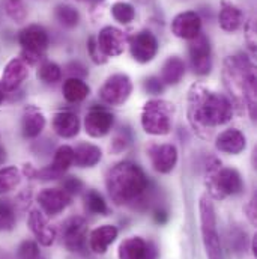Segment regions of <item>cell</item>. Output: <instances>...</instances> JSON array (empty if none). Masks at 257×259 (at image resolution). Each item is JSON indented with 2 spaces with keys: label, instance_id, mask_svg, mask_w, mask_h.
Masks as SVG:
<instances>
[{
  "label": "cell",
  "instance_id": "cell-1",
  "mask_svg": "<svg viewBox=\"0 0 257 259\" xmlns=\"http://www.w3.org/2000/svg\"><path fill=\"white\" fill-rule=\"evenodd\" d=\"M233 116L232 101L218 92H212L200 83L188 91V121L200 137H209L212 128L227 124Z\"/></svg>",
  "mask_w": 257,
  "mask_h": 259
},
{
  "label": "cell",
  "instance_id": "cell-2",
  "mask_svg": "<svg viewBox=\"0 0 257 259\" xmlns=\"http://www.w3.org/2000/svg\"><path fill=\"white\" fill-rule=\"evenodd\" d=\"M223 81L233 104L245 107L250 118L256 119V66L244 53L226 58L223 64Z\"/></svg>",
  "mask_w": 257,
  "mask_h": 259
},
{
  "label": "cell",
  "instance_id": "cell-3",
  "mask_svg": "<svg viewBox=\"0 0 257 259\" xmlns=\"http://www.w3.org/2000/svg\"><path fill=\"white\" fill-rule=\"evenodd\" d=\"M147 177L143 169L131 161L113 166L106 178V187L112 200L118 205H131L147 190Z\"/></svg>",
  "mask_w": 257,
  "mask_h": 259
},
{
  "label": "cell",
  "instance_id": "cell-4",
  "mask_svg": "<svg viewBox=\"0 0 257 259\" xmlns=\"http://www.w3.org/2000/svg\"><path fill=\"white\" fill-rule=\"evenodd\" d=\"M206 187L214 199H224L242 192L244 183L236 169L221 167V161L212 158L206 164Z\"/></svg>",
  "mask_w": 257,
  "mask_h": 259
},
{
  "label": "cell",
  "instance_id": "cell-5",
  "mask_svg": "<svg viewBox=\"0 0 257 259\" xmlns=\"http://www.w3.org/2000/svg\"><path fill=\"white\" fill-rule=\"evenodd\" d=\"M175 106L166 100H150L141 110V127L152 136H166L173 125Z\"/></svg>",
  "mask_w": 257,
  "mask_h": 259
},
{
  "label": "cell",
  "instance_id": "cell-6",
  "mask_svg": "<svg viewBox=\"0 0 257 259\" xmlns=\"http://www.w3.org/2000/svg\"><path fill=\"white\" fill-rule=\"evenodd\" d=\"M200 225H201V237L208 259H224L220 235L217 232V217H215V208L212 200L208 197V194H203L200 197Z\"/></svg>",
  "mask_w": 257,
  "mask_h": 259
},
{
  "label": "cell",
  "instance_id": "cell-7",
  "mask_svg": "<svg viewBox=\"0 0 257 259\" xmlns=\"http://www.w3.org/2000/svg\"><path fill=\"white\" fill-rule=\"evenodd\" d=\"M18 41L21 46V58L27 65L38 64L50 44V38L47 30L39 24H30L24 27L20 35Z\"/></svg>",
  "mask_w": 257,
  "mask_h": 259
},
{
  "label": "cell",
  "instance_id": "cell-8",
  "mask_svg": "<svg viewBox=\"0 0 257 259\" xmlns=\"http://www.w3.org/2000/svg\"><path fill=\"white\" fill-rule=\"evenodd\" d=\"M132 92V81L127 74L110 75L99 89V98L110 106H121Z\"/></svg>",
  "mask_w": 257,
  "mask_h": 259
},
{
  "label": "cell",
  "instance_id": "cell-9",
  "mask_svg": "<svg viewBox=\"0 0 257 259\" xmlns=\"http://www.w3.org/2000/svg\"><path fill=\"white\" fill-rule=\"evenodd\" d=\"M61 237L65 247L71 252L81 253L87 244V223L83 217H71L61 228Z\"/></svg>",
  "mask_w": 257,
  "mask_h": 259
},
{
  "label": "cell",
  "instance_id": "cell-10",
  "mask_svg": "<svg viewBox=\"0 0 257 259\" xmlns=\"http://www.w3.org/2000/svg\"><path fill=\"white\" fill-rule=\"evenodd\" d=\"M188 55L191 68L197 75H208L212 69V52L211 42L204 33H198L195 38L190 39Z\"/></svg>",
  "mask_w": 257,
  "mask_h": 259
},
{
  "label": "cell",
  "instance_id": "cell-11",
  "mask_svg": "<svg viewBox=\"0 0 257 259\" xmlns=\"http://www.w3.org/2000/svg\"><path fill=\"white\" fill-rule=\"evenodd\" d=\"M129 52L135 62L147 64L158 53V39L149 30H141L129 39Z\"/></svg>",
  "mask_w": 257,
  "mask_h": 259
},
{
  "label": "cell",
  "instance_id": "cell-12",
  "mask_svg": "<svg viewBox=\"0 0 257 259\" xmlns=\"http://www.w3.org/2000/svg\"><path fill=\"white\" fill-rule=\"evenodd\" d=\"M96 44L106 58H115L124 53L127 46V36L124 32L113 26H106L96 36Z\"/></svg>",
  "mask_w": 257,
  "mask_h": 259
},
{
  "label": "cell",
  "instance_id": "cell-13",
  "mask_svg": "<svg viewBox=\"0 0 257 259\" xmlns=\"http://www.w3.org/2000/svg\"><path fill=\"white\" fill-rule=\"evenodd\" d=\"M113 122L115 118L109 110L102 107H93L87 112L84 118V130L90 137L99 139L110 133Z\"/></svg>",
  "mask_w": 257,
  "mask_h": 259
},
{
  "label": "cell",
  "instance_id": "cell-14",
  "mask_svg": "<svg viewBox=\"0 0 257 259\" xmlns=\"http://www.w3.org/2000/svg\"><path fill=\"white\" fill-rule=\"evenodd\" d=\"M172 33L181 39H193L201 30V18L197 12L187 11L178 14L172 21Z\"/></svg>",
  "mask_w": 257,
  "mask_h": 259
},
{
  "label": "cell",
  "instance_id": "cell-15",
  "mask_svg": "<svg viewBox=\"0 0 257 259\" xmlns=\"http://www.w3.org/2000/svg\"><path fill=\"white\" fill-rule=\"evenodd\" d=\"M119 259H157V249L140 237H129L119 246Z\"/></svg>",
  "mask_w": 257,
  "mask_h": 259
},
{
  "label": "cell",
  "instance_id": "cell-16",
  "mask_svg": "<svg viewBox=\"0 0 257 259\" xmlns=\"http://www.w3.org/2000/svg\"><path fill=\"white\" fill-rule=\"evenodd\" d=\"M72 196L62 189H45L38 194V203L47 215H58L71 203Z\"/></svg>",
  "mask_w": 257,
  "mask_h": 259
},
{
  "label": "cell",
  "instance_id": "cell-17",
  "mask_svg": "<svg viewBox=\"0 0 257 259\" xmlns=\"http://www.w3.org/2000/svg\"><path fill=\"white\" fill-rule=\"evenodd\" d=\"M29 228L41 246H52L56 240V229L48 223L47 217L39 209H32L29 214Z\"/></svg>",
  "mask_w": 257,
  "mask_h": 259
},
{
  "label": "cell",
  "instance_id": "cell-18",
  "mask_svg": "<svg viewBox=\"0 0 257 259\" xmlns=\"http://www.w3.org/2000/svg\"><path fill=\"white\" fill-rule=\"evenodd\" d=\"M27 75H29V68L23 59L20 58L11 59L5 66V71L0 80L5 92L8 94V92L17 91L21 86V83L27 78Z\"/></svg>",
  "mask_w": 257,
  "mask_h": 259
},
{
  "label": "cell",
  "instance_id": "cell-19",
  "mask_svg": "<svg viewBox=\"0 0 257 259\" xmlns=\"http://www.w3.org/2000/svg\"><path fill=\"white\" fill-rule=\"evenodd\" d=\"M152 166L160 174H170L178 163V149L175 145H160L153 146L149 152Z\"/></svg>",
  "mask_w": 257,
  "mask_h": 259
},
{
  "label": "cell",
  "instance_id": "cell-20",
  "mask_svg": "<svg viewBox=\"0 0 257 259\" xmlns=\"http://www.w3.org/2000/svg\"><path fill=\"white\" fill-rule=\"evenodd\" d=\"M247 139L245 136L236 128H230L218 134L215 140V146L218 151L226 154H239L245 149Z\"/></svg>",
  "mask_w": 257,
  "mask_h": 259
},
{
  "label": "cell",
  "instance_id": "cell-21",
  "mask_svg": "<svg viewBox=\"0 0 257 259\" xmlns=\"http://www.w3.org/2000/svg\"><path fill=\"white\" fill-rule=\"evenodd\" d=\"M218 23H220V27L224 32H230V33L236 32L244 24V14L232 2L223 0L220 15H218Z\"/></svg>",
  "mask_w": 257,
  "mask_h": 259
},
{
  "label": "cell",
  "instance_id": "cell-22",
  "mask_svg": "<svg viewBox=\"0 0 257 259\" xmlns=\"http://www.w3.org/2000/svg\"><path fill=\"white\" fill-rule=\"evenodd\" d=\"M118 238V229L113 225H102L92 231L89 237V247L95 253H106L109 246Z\"/></svg>",
  "mask_w": 257,
  "mask_h": 259
},
{
  "label": "cell",
  "instance_id": "cell-23",
  "mask_svg": "<svg viewBox=\"0 0 257 259\" xmlns=\"http://www.w3.org/2000/svg\"><path fill=\"white\" fill-rule=\"evenodd\" d=\"M45 127V116L35 107H27L23 113L21 131L26 139L38 137Z\"/></svg>",
  "mask_w": 257,
  "mask_h": 259
},
{
  "label": "cell",
  "instance_id": "cell-24",
  "mask_svg": "<svg viewBox=\"0 0 257 259\" xmlns=\"http://www.w3.org/2000/svg\"><path fill=\"white\" fill-rule=\"evenodd\" d=\"M53 128L58 136L64 139L75 137L80 131V119L72 112H59L53 119Z\"/></svg>",
  "mask_w": 257,
  "mask_h": 259
},
{
  "label": "cell",
  "instance_id": "cell-25",
  "mask_svg": "<svg viewBox=\"0 0 257 259\" xmlns=\"http://www.w3.org/2000/svg\"><path fill=\"white\" fill-rule=\"evenodd\" d=\"M101 157V149L90 143H81L74 149V164L78 167H93L99 163Z\"/></svg>",
  "mask_w": 257,
  "mask_h": 259
},
{
  "label": "cell",
  "instance_id": "cell-26",
  "mask_svg": "<svg viewBox=\"0 0 257 259\" xmlns=\"http://www.w3.org/2000/svg\"><path fill=\"white\" fill-rule=\"evenodd\" d=\"M185 75V62L178 56H170L161 68V81L164 84H178Z\"/></svg>",
  "mask_w": 257,
  "mask_h": 259
},
{
  "label": "cell",
  "instance_id": "cell-27",
  "mask_svg": "<svg viewBox=\"0 0 257 259\" xmlns=\"http://www.w3.org/2000/svg\"><path fill=\"white\" fill-rule=\"evenodd\" d=\"M62 92H64V97L66 101H69V103H80L84 98H87L90 89L83 81V78L69 77L64 83Z\"/></svg>",
  "mask_w": 257,
  "mask_h": 259
},
{
  "label": "cell",
  "instance_id": "cell-28",
  "mask_svg": "<svg viewBox=\"0 0 257 259\" xmlns=\"http://www.w3.org/2000/svg\"><path fill=\"white\" fill-rule=\"evenodd\" d=\"M21 183V174L17 167L9 166L0 169V194H6L15 190Z\"/></svg>",
  "mask_w": 257,
  "mask_h": 259
},
{
  "label": "cell",
  "instance_id": "cell-29",
  "mask_svg": "<svg viewBox=\"0 0 257 259\" xmlns=\"http://www.w3.org/2000/svg\"><path fill=\"white\" fill-rule=\"evenodd\" d=\"M55 17L56 20L64 26V27H68V29H72L78 24L80 21V14L78 11L71 6V5H59L56 6V11H55Z\"/></svg>",
  "mask_w": 257,
  "mask_h": 259
},
{
  "label": "cell",
  "instance_id": "cell-30",
  "mask_svg": "<svg viewBox=\"0 0 257 259\" xmlns=\"http://www.w3.org/2000/svg\"><path fill=\"white\" fill-rule=\"evenodd\" d=\"M3 9L15 23H23L27 18V6L23 0H3Z\"/></svg>",
  "mask_w": 257,
  "mask_h": 259
},
{
  "label": "cell",
  "instance_id": "cell-31",
  "mask_svg": "<svg viewBox=\"0 0 257 259\" xmlns=\"http://www.w3.org/2000/svg\"><path fill=\"white\" fill-rule=\"evenodd\" d=\"M71 164H74V149L68 145H64L56 151L52 166L64 175Z\"/></svg>",
  "mask_w": 257,
  "mask_h": 259
},
{
  "label": "cell",
  "instance_id": "cell-32",
  "mask_svg": "<svg viewBox=\"0 0 257 259\" xmlns=\"http://www.w3.org/2000/svg\"><path fill=\"white\" fill-rule=\"evenodd\" d=\"M38 78L47 84H53L62 78V68L55 62H44L36 72Z\"/></svg>",
  "mask_w": 257,
  "mask_h": 259
},
{
  "label": "cell",
  "instance_id": "cell-33",
  "mask_svg": "<svg viewBox=\"0 0 257 259\" xmlns=\"http://www.w3.org/2000/svg\"><path fill=\"white\" fill-rule=\"evenodd\" d=\"M15 222V206L9 200H0V232L14 229Z\"/></svg>",
  "mask_w": 257,
  "mask_h": 259
},
{
  "label": "cell",
  "instance_id": "cell-34",
  "mask_svg": "<svg viewBox=\"0 0 257 259\" xmlns=\"http://www.w3.org/2000/svg\"><path fill=\"white\" fill-rule=\"evenodd\" d=\"M112 15L121 24H129L135 17V9L127 2H116L112 5Z\"/></svg>",
  "mask_w": 257,
  "mask_h": 259
},
{
  "label": "cell",
  "instance_id": "cell-35",
  "mask_svg": "<svg viewBox=\"0 0 257 259\" xmlns=\"http://www.w3.org/2000/svg\"><path fill=\"white\" fill-rule=\"evenodd\" d=\"M86 208L93 214H107L109 208L104 197L96 190H89L86 194Z\"/></svg>",
  "mask_w": 257,
  "mask_h": 259
},
{
  "label": "cell",
  "instance_id": "cell-36",
  "mask_svg": "<svg viewBox=\"0 0 257 259\" xmlns=\"http://www.w3.org/2000/svg\"><path fill=\"white\" fill-rule=\"evenodd\" d=\"M17 256L18 259H47L35 241H23L17 250Z\"/></svg>",
  "mask_w": 257,
  "mask_h": 259
},
{
  "label": "cell",
  "instance_id": "cell-37",
  "mask_svg": "<svg viewBox=\"0 0 257 259\" xmlns=\"http://www.w3.org/2000/svg\"><path fill=\"white\" fill-rule=\"evenodd\" d=\"M87 53H89L90 59H92L96 65H102L109 61V58H106V56L102 55V52L99 50V47H98V44H96V38H93V36H90V38L87 39Z\"/></svg>",
  "mask_w": 257,
  "mask_h": 259
},
{
  "label": "cell",
  "instance_id": "cell-38",
  "mask_svg": "<svg viewBox=\"0 0 257 259\" xmlns=\"http://www.w3.org/2000/svg\"><path fill=\"white\" fill-rule=\"evenodd\" d=\"M144 89H146V92L157 95L164 91V83L161 81L160 77H149L144 80Z\"/></svg>",
  "mask_w": 257,
  "mask_h": 259
},
{
  "label": "cell",
  "instance_id": "cell-39",
  "mask_svg": "<svg viewBox=\"0 0 257 259\" xmlns=\"http://www.w3.org/2000/svg\"><path fill=\"white\" fill-rule=\"evenodd\" d=\"M81 189H83V183H81L80 180L74 178V177H69V178H66V180L64 181V184H62V190H64V192H66V193L69 194V196L78 194Z\"/></svg>",
  "mask_w": 257,
  "mask_h": 259
},
{
  "label": "cell",
  "instance_id": "cell-40",
  "mask_svg": "<svg viewBox=\"0 0 257 259\" xmlns=\"http://www.w3.org/2000/svg\"><path fill=\"white\" fill-rule=\"evenodd\" d=\"M66 72H69L75 78H83V77L87 75L86 68L80 64V62H71V64L66 65Z\"/></svg>",
  "mask_w": 257,
  "mask_h": 259
},
{
  "label": "cell",
  "instance_id": "cell-41",
  "mask_svg": "<svg viewBox=\"0 0 257 259\" xmlns=\"http://www.w3.org/2000/svg\"><path fill=\"white\" fill-rule=\"evenodd\" d=\"M245 39L250 46L251 50H256V24H254V20H250L247 27H245Z\"/></svg>",
  "mask_w": 257,
  "mask_h": 259
},
{
  "label": "cell",
  "instance_id": "cell-42",
  "mask_svg": "<svg viewBox=\"0 0 257 259\" xmlns=\"http://www.w3.org/2000/svg\"><path fill=\"white\" fill-rule=\"evenodd\" d=\"M256 194L250 199V202L245 205V212H247V217L250 220L251 225H256L257 219H256Z\"/></svg>",
  "mask_w": 257,
  "mask_h": 259
},
{
  "label": "cell",
  "instance_id": "cell-43",
  "mask_svg": "<svg viewBox=\"0 0 257 259\" xmlns=\"http://www.w3.org/2000/svg\"><path fill=\"white\" fill-rule=\"evenodd\" d=\"M167 217H169V215H167V212H166V211H163V209L155 212V220H157V223H160V225H164V223L167 222Z\"/></svg>",
  "mask_w": 257,
  "mask_h": 259
},
{
  "label": "cell",
  "instance_id": "cell-44",
  "mask_svg": "<svg viewBox=\"0 0 257 259\" xmlns=\"http://www.w3.org/2000/svg\"><path fill=\"white\" fill-rule=\"evenodd\" d=\"M6 160V151L3 149V146H0V164H3Z\"/></svg>",
  "mask_w": 257,
  "mask_h": 259
},
{
  "label": "cell",
  "instance_id": "cell-45",
  "mask_svg": "<svg viewBox=\"0 0 257 259\" xmlns=\"http://www.w3.org/2000/svg\"><path fill=\"white\" fill-rule=\"evenodd\" d=\"M5 98H6V92H5V89L2 86V81H0V104L5 101Z\"/></svg>",
  "mask_w": 257,
  "mask_h": 259
},
{
  "label": "cell",
  "instance_id": "cell-46",
  "mask_svg": "<svg viewBox=\"0 0 257 259\" xmlns=\"http://www.w3.org/2000/svg\"><path fill=\"white\" fill-rule=\"evenodd\" d=\"M0 259H11V256L5 252H0Z\"/></svg>",
  "mask_w": 257,
  "mask_h": 259
},
{
  "label": "cell",
  "instance_id": "cell-47",
  "mask_svg": "<svg viewBox=\"0 0 257 259\" xmlns=\"http://www.w3.org/2000/svg\"><path fill=\"white\" fill-rule=\"evenodd\" d=\"M84 2H89V3H102L104 0H84Z\"/></svg>",
  "mask_w": 257,
  "mask_h": 259
}]
</instances>
